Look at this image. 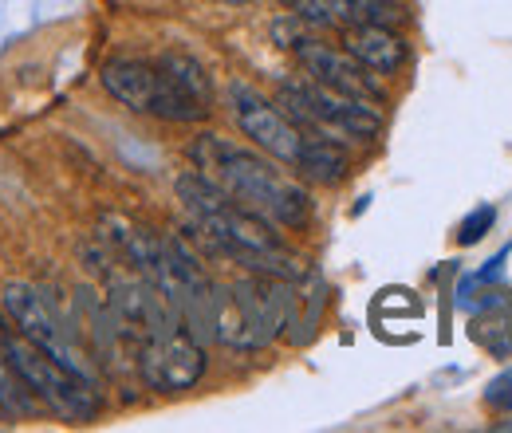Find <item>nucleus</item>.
<instances>
[{"instance_id": "obj_10", "label": "nucleus", "mask_w": 512, "mask_h": 433, "mask_svg": "<svg viewBox=\"0 0 512 433\" xmlns=\"http://www.w3.org/2000/svg\"><path fill=\"white\" fill-rule=\"evenodd\" d=\"M292 16L312 28H355V24H386L402 20L394 0H292Z\"/></svg>"}, {"instance_id": "obj_13", "label": "nucleus", "mask_w": 512, "mask_h": 433, "mask_svg": "<svg viewBox=\"0 0 512 433\" xmlns=\"http://www.w3.org/2000/svg\"><path fill=\"white\" fill-rule=\"evenodd\" d=\"M0 410L4 414H36L40 410V402H36V394L24 386V378L16 374L12 367V359H8V331H4V323H0Z\"/></svg>"}, {"instance_id": "obj_7", "label": "nucleus", "mask_w": 512, "mask_h": 433, "mask_svg": "<svg viewBox=\"0 0 512 433\" xmlns=\"http://www.w3.org/2000/svg\"><path fill=\"white\" fill-rule=\"evenodd\" d=\"M0 304H4V315L16 323V331H20L28 343H36L44 355H52L56 363H64L67 371L83 374L87 382H95V374L83 363L79 347L71 343V335H67V327L60 323V315L52 311V304H48L32 284H8V288L0 292Z\"/></svg>"}, {"instance_id": "obj_6", "label": "nucleus", "mask_w": 512, "mask_h": 433, "mask_svg": "<svg viewBox=\"0 0 512 433\" xmlns=\"http://www.w3.org/2000/svg\"><path fill=\"white\" fill-rule=\"evenodd\" d=\"M134 363H138V374L150 390H162V394L190 390L205 374V343L193 339V331L178 315H170L138 339Z\"/></svg>"}, {"instance_id": "obj_2", "label": "nucleus", "mask_w": 512, "mask_h": 433, "mask_svg": "<svg viewBox=\"0 0 512 433\" xmlns=\"http://www.w3.org/2000/svg\"><path fill=\"white\" fill-rule=\"evenodd\" d=\"M190 162L213 186L225 189L237 205L272 221L276 229H304L312 221L308 189L296 186L256 150H245L221 134H197L190 142Z\"/></svg>"}, {"instance_id": "obj_9", "label": "nucleus", "mask_w": 512, "mask_h": 433, "mask_svg": "<svg viewBox=\"0 0 512 433\" xmlns=\"http://www.w3.org/2000/svg\"><path fill=\"white\" fill-rule=\"evenodd\" d=\"M296 56H300V63H304L308 79H316V83L331 87V91L367 99V103H383V87L371 79V71L355 60L351 52L327 48V44H320V40H300V44H296Z\"/></svg>"}, {"instance_id": "obj_16", "label": "nucleus", "mask_w": 512, "mask_h": 433, "mask_svg": "<svg viewBox=\"0 0 512 433\" xmlns=\"http://www.w3.org/2000/svg\"><path fill=\"white\" fill-rule=\"evenodd\" d=\"M485 402H489L493 410L512 414V371H501L489 386H485Z\"/></svg>"}, {"instance_id": "obj_1", "label": "nucleus", "mask_w": 512, "mask_h": 433, "mask_svg": "<svg viewBox=\"0 0 512 433\" xmlns=\"http://www.w3.org/2000/svg\"><path fill=\"white\" fill-rule=\"evenodd\" d=\"M178 197L190 213L193 229L201 233V241L213 248L217 256L241 264L245 272H264V276H284V280H304V264L292 248L276 237V225L249 213L245 205H237L221 186H213L201 170L182 174Z\"/></svg>"}, {"instance_id": "obj_11", "label": "nucleus", "mask_w": 512, "mask_h": 433, "mask_svg": "<svg viewBox=\"0 0 512 433\" xmlns=\"http://www.w3.org/2000/svg\"><path fill=\"white\" fill-rule=\"evenodd\" d=\"M343 52H351L375 75H398L406 63V40L386 24H355L343 28Z\"/></svg>"}, {"instance_id": "obj_12", "label": "nucleus", "mask_w": 512, "mask_h": 433, "mask_svg": "<svg viewBox=\"0 0 512 433\" xmlns=\"http://www.w3.org/2000/svg\"><path fill=\"white\" fill-rule=\"evenodd\" d=\"M296 170L308 174V178L320 182V186H339V182L347 178V170H351V158L343 154V146H339L335 138H327V134H308Z\"/></svg>"}, {"instance_id": "obj_15", "label": "nucleus", "mask_w": 512, "mask_h": 433, "mask_svg": "<svg viewBox=\"0 0 512 433\" xmlns=\"http://www.w3.org/2000/svg\"><path fill=\"white\" fill-rule=\"evenodd\" d=\"M493 225H497V205H477L465 221H461V229H457V245H481L489 233H493Z\"/></svg>"}, {"instance_id": "obj_4", "label": "nucleus", "mask_w": 512, "mask_h": 433, "mask_svg": "<svg viewBox=\"0 0 512 433\" xmlns=\"http://www.w3.org/2000/svg\"><path fill=\"white\" fill-rule=\"evenodd\" d=\"M8 359H12L16 374L24 378V386L36 394V402L48 406L52 414H60L64 422H95L99 418L103 398H99L95 382H87L83 374L67 371L64 363L44 355L20 331L8 335Z\"/></svg>"}, {"instance_id": "obj_18", "label": "nucleus", "mask_w": 512, "mask_h": 433, "mask_svg": "<svg viewBox=\"0 0 512 433\" xmlns=\"http://www.w3.org/2000/svg\"><path fill=\"white\" fill-rule=\"evenodd\" d=\"M221 4H253V0H221Z\"/></svg>"}, {"instance_id": "obj_5", "label": "nucleus", "mask_w": 512, "mask_h": 433, "mask_svg": "<svg viewBox=\"0 0 512 433\" xmlns=\"http://www.w3.org/2000/svg\"><path fill=\"white\" fill-rule=\"evenodd\" d=\"M103 87L111 99H119L123 107L138 115H154L166 123H201L209 115V107L201 99H193L190 91H182L162 67L142 60H111L103 67Z\"/></svg>"}, {"instance_id": "obj_17", "label": "nucleus", "mask_w": 512, "mask_h": 433, "mask_svg": "<svg viewBox=\"0 0 512 433\" xmlns=\"http://www.w3.org/2000/svg\"><path fill=\"white\" fill-rule=\"evenodd\" d=\"M512 256V245H505L493 260H485V268L477 272V284H493V280H501V272H505V260Z\"/></svg>"}, {"instance_id": "obj_8", "label": "nucleus", "mask_w": 512, "mask_h": 433, "mask_svg": "<svg viewBox=\"0 0 512 433\" xmlns=\"http://www.w3.org/2000/svg\"><path fill=\"white\" fill-rule=\"evenodd\" d=\"M229 107H233V119L245 130V138H253L264 154H272L276 162L284 166H300V154H304V130L292 123V115L276 103H268L264 95H256L253 87L245 83H233L229 87Z\"/></svg>"}, {"instance_id": "obj_14", "label": "nucleus", "mask_w": 512, "mask_h": 433, "mask_svg": "<svg viewBox=\"0 0 512 433\" xmlns=\"http://www.w3.org/2000/svg\"><path fill=\"white\" fill-rule=\"evenodd\" d=\"M158 67L182 87V91H190L193 99H201L205 107L213 103V83H209V75H205V67L197 60H190V56H182V52H166L162 60H158Z\"/></svg>"}, {"instance_id": "obj_3", "label": "nucleus", "mask_w": 512, "mask_h": 433, "mask_svg": "<svg viewBox=\"0 0 512 433\" xmlns=\"http://www.w3.org/2000/svg\"><path fill=\"white\" fill-rule=\"evenodd\" d=\"M280 103L284 111L292 115V123L300 126L304 134H343V138H375L383 130V115H379V103H367V99H355V95H343V91H331L316 79H296V83H284L280 87Z\"/></svg>"}]
</instances>
